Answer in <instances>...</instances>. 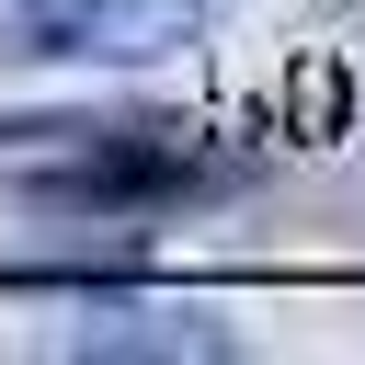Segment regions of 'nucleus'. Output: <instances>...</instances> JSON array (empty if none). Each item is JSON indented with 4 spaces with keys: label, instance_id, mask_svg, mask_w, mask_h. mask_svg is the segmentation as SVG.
I'll return each instance as SVG.
<instances>
[{
    "label": "nucleus",
    "instance_id": "nucleus-4",
    "mask_svg": "<svg viewBox=\"0 0 365 365\" xmlns=\"http://www.w3.org/2000/svg\"><path fill=\"white\" fill-rule=\"evenodd\" d=\"M297 114H308V137H331V114H342V68H308V80H297Z\"/></svg>",
    "mask_w": 365,
    "mask_h": 365
},
{
    "label": "nucleus",
    "instance_id": "nucleus-2",
    "mask_svg": "<svg viewBox=\"0 0 365 365\" xmlns=\"http://www.w3.org/2000/svg\"><path fill=\"white\" fill-rule=\"evenodd\" d=\"M217 0H11L0 57H57V68H160L205 34Z\"/></svg>",
    "mask_w": 365,
    "mask_h": 365
},
{
    "label": "nucleus",
    "instance_id": "nucleus-3",
    "mask_svg": "<svg viewBox=\"0 0 365 365\" xmlns=\"http://www.w3.org/2000/svg\"><path fill=\"white\" fill-rule=\"evenodd\" d=\"M57 354L80 365H228L240 331L217 308H171V297H114V285H68Z\"/></svg>",
    "mask_w": 365,
    "mask_h": 365
},
{
    "label": "nucleus",
    "instance_id": "nucleus-1",
    "mask_svg": "<svg viewBox=\"0 0 365 365\" xmlns=\"http://www.w3.org/2000/svg\"><path fill=\"white\" fill-rule=\"evenodd\" d=\"M0 182L34 217H103L148 228L228 182V160L182 114H0Z\"/></svg>",
    "mask_w": 365,
    "mask_h": 365
}]
</instances>
